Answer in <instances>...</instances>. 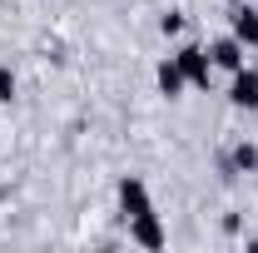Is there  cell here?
I'll return each instance as SVG.
<instances>
[{
    "mask_svg": "<svg viewBox=\"0 0 258 253\" xmlns=\"http://www.w3.org/2000/svg\"><path fill=\"white\" fill-rule=\"evenodd\" d=\"M179 70H184V80H189L194 90H209V80H214V60H209V50L204 45H179Z\"/></svg>",
    "mask_w": 258,
    "mask_h": 253,
    "instance_id": "6da1fadb",
    "label": "cell"
},
{
    "mask_svg": "<svg viewBox=\"0 0 258 253\" xmlns=\"http://www.w3.org/2000/svg\"><path fill=\"white\" fill-rule=\"evenodd\" d=\"M119 209H124V219H139V214H149L154 209V199H149V184L144 179H119Z\"/></svg>",
    "mask_w": 258,
    "mask_h": 253,
    "instance_id": "7a4b0ae2",
    "label": "cell"
},
{
    "mask_svg": "<svg viewBox=\"0 0 258 253\" xmlns=\"http://www.w3.org/2000/svg\"><path fill=\"white\" fill-rule=\"evenodd\" d=\"M129 238H134L139 248H164V243H169V233H164V223H159L154 209L139 214V219H129Z\"/></svg>",
    "mask_w": 258,
    "mask_h": 253,
    "instance_id": "3957f363",
    "label": "cell"
},
{
    "mask_svg": "<svg viewBox=\"0 0 258 253\" xmlns=\"http://www.w3.org/2000/svg\"><path fill=\"white\" fill-rule=\"evenodd\" d=\"M228 104L233 109H258V70H233V85H228Z\"/></svg>",
    "mask_w": 258,
    "mask_h": 253,
    "instance_id": "277c9868",
    "label": "cell"
},
{
    "mask_svg": "<svg viewBox=\"0 0 258 253\" xmlns=\"http://www.w3.org/2000/svg\"><path fill=\"white\" fill-rule=\"evenodd\" d=\"M243 55H248V45L243 40H233V35H224V40H214L209 45V60H214V70H243Z\"/></svg>",
    "mask_w": 258,
    "mask_h": 253,
    "instance_id": "5b68a950",
    "label": "cell"
},
{
    "mask_svg": "<svg viewBox=\"0 0 258 253\" xmlns=\"http://www.w3.org/2000/svg\"><path fill=\"white\" fill-rule=\"evenodd\" d=\"M228 25H233V40H243L248 50L258 45V10H253V5H243V0H238V5H233V15H228Z\"/></svg>",
    "mask_w": 258,
    "mask_h": 253,
    "instance_id": "8992f818",
    "label": "cell"
},
{
    "mask_svg": "<svg viewBox=\"0 0 258 253\" xmlns=\"http://www.w3.org/2000/svg\"><path fill=\"white\" fill-rule=\"evenodd\" d=\"M159 90L169 99H179L184 90H189V80H184V70H179V60L169 55V60H159Z\"/></svg>",
    "mask_w": 258,
    "mask_h": 253,
    "instance_id": "52a82bcc",
    "label": "cell"
},
{
    "mask_svg": "<svg viewBox=\"0 0 258 253\" xmlns=\"http://www.w3.org/2000/svg\"><path fill=\"white\" fill-rule=\"evenodd\" d=\"M228 164H233V174H253L258 169V149L253 144H233V149H228Z\"/></svg>",
    "mask_w": 258,
    "mask_h": 253,
    "instance_id": "ba28073f",
    "label": "cell"
},
{
    "mask_svg": "<svg viewBox=\"0 0 258 253\" xmlns=\"http://www.w3.org/2000/svg\"><path fill=\"white\" fill-rule=\"evenodd\" d=\"M10 99H15V75L0 65V104H10Z\"/></svg>",
    "mask_w": 258,
    "mask_h": 253,
    "instance_id": "9c48e42d",
    "label": "cell"
},
{
    "mask_svg": "<svg viewBox=\"0 0 258 253\" xmlns=\"http://www.w3.org/2000/svg\"><path fill=\"white\" fill-rule=\"evenodd\" d=\"M159 30H164V35H179V30H184V15H174V10H169V15L159 20Z\"/></svg>",
    "mask_w": 258,
    "mask_h": 253,
    "instance_id": "30bf717a",
    "label": "cell"
},
{
    "mask_svg": "<svg viewBox=\"0 0 258 253\" xmlns=\"http://www.w3.org/2000/svg\"><path fill=\"white\" fill-rule=\"evenodd\" d=\"M228 5H238V0H228Z\"/></svg>",
    "mask_w": 258,
    "mask_h": 253,
    "instance_id": "8fae6325",
    "label": "cell"
}]
</instances>
